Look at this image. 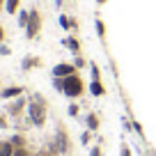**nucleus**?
<instances>
[{
	"label": "nucleus",
	"instance_id": "f257e3e1",
	"mask_svg": "<svg viewBox=\"0 0 156 156\" xmlns=\"http://www.w3.org/2000/svg\"><path fill=\"white\" fill-rule=\"evenodd\" d=\"M28 117H30V122H32L37 129H41L46 124V103H44V99H41V94H34V97L30 99Z\"/></svg>",
	"mask_w": 156,
	"mask_h": 156
},
{
	"label": "nucleus",
	"instance_id": "f03ea898",
	"mask_svg": "<svg viewBox=\"0 0 156 156\" xmlns=\"http://www.w3.org/2000/svg\"><path fill=\"white\" fill-rule=\"evenodd\" d=\"M85 92V83L78 73H71V76L62 78V94L69 99H78L80 94Z\"/></svg>",
	"mask_w": 156,
	"mask_h": 156
},
{
	"label": "nucleus",
	"instance_id": "7ed1b4c3",
	"mask_svg": "<svg viewBox=\"0 0 156 156\" xmlns=\"http://www.w3.org/2000/svg\"><path fill=\"white\" fill-rule=\"evenodd\" d=\"M39 28H41V16H39L37 9H30V21H28V25H25V37L34 39L39 34Z\"/></svg>",
	"mask_w": 156,
	"mask_h": 156
},
{
	"label": "nucleus",
	"instance_id": "20e7f679",
	"mask_svg": "<svg viewBox=\"0 0 156 156\" xmlns=\"http://www.w3.org/2000/svg\"><path fill=\"white\" fill-rule=\"evenodd\" d=\"M76 73V64H69V62H60L53 67V78H67Z\"/></svg>",
	"mask_w": 156,
	"mask_h": 156
},
{
	"label": "nucleus",
	"instance_id": "39448f33",
	"mask_svg": "<svg viewBox=\"0 0 156 156\" xmlns=\"http://www.w3.org/2000/svg\"><path fill=\"white\" fill-rule=\"evenodd\" d=\"M53 151H69V142H67V131L62 126L58 129V136H55L53 142Z\"/></svg>",
	"mask_w": 156,
	"mask_h": 156
},
{
	"label": "nucleus",
	"instance_id": "423d86ee",
	"mask_svg": "<svg viewBox=\"0 0 156 156\" xmlns=\"http://www.w3.org/2000/svg\"><path fill=\"white\" fill-rule=\"evenodd\" d=\"M21 94H23V87H21V85H12V87L0 90V97L7 99V101H9V99H19Z\"/></svg>",
	"mask_w": 156,
	"mask_h": 156
},
{
	"label": "nucleus",
	"instance_id": "0eeeda50",
	"mask_svg": "<svg viewBox=\"0 0 156 156\" xmlns=\"http://www.w3.org/2000/svg\"><path fill=\"white\" fill-rule=\"evenodd\" d=\"M23 108H25V99H23V97H19L16 101H12L9 106H7V112H9V115H19Z\"/></svg>",
	"mask_w": 156,
	"mask_h": 156
},
{
	"label": "nucleus",
	"instance_id": "6e6552de",
	"mask_svg": "<svg viewBox=\"0 0 156 156\" xmlns=\"http://www.w3.org/2000/svg\"><path fill=\"white\" fill-rule=\"evenodd\" d=\"M14 149L16 147L12 145V140H2L0 142V156H14Z\"/></svg>",
	"mask_w": 156,
	"mask_h": 156
},
{
	"label": "nucleus",
	"instance_id": "1a4fd4ad",
	"mask_svg": "<svg viewBox=\"0 0 156 156\" xmlns=\"http://www.w3.org/2000/svg\"><path fill=\"white\" fill-rule=\"evenodd\" d=\"M90 92H92L94 97H103V94H106V87L101 85V80H92V83H90Z\"/></svg>",
	"mask_w": 156,
	"mask_h": 156
},
{
	"label": "nucleus",
	"instance_id": "9d476101",
	"mask_svg": "<svg viewBox=\"0 0 156 156\" xmlns=\"http://www.w3.org/2000/svg\"><path fill=\"white\" fill-rule=\"evenodd\" d=\"M87 126H90V131H99V126H101V122H99V117L94 112L87 115Z\"/></svg>",
	"mask_w": 156,
	"mask_h": 156
},
{
	"label": "nucleus",
	"instance_id": "9b49d317",
	"mask_svg": "<svg viewBox=\"0 0 156 156\" xmlns=\"http://www.w3.org/2000/svg\"><path fill=\"white\" fill-rule=\"evenodd\" d=\"M19 5H21V0H5L7 14H16V12H19Z\"/></svg>",
	"mask_w": 156,
	"mask_h": 156
},
{
	"label": "nucleus",
	"instance_id": "f8f14e48",
	"mask_svg": "<svg viewBox=\"0 0 156 156\" xmlns=\"http://www.w3.org/2000/svg\"><path fill=\"white\" fill-rule=\"evenodd\" d=\"M64 44H67V48L71 51V53H78V51H80V44H78V39H76V37L64 39Z\"/></svg>",
	"mask_w": 156,
	"mask_h": 156
},
{
	"label": "nucleus",
	"instance_id": "ddd939ff",
	"mask_svg": "<svg viewBox=\"0 0 156 156\" xmlns=\"http://www.w3.org/2000/svg\"><path fill=\"white\" fill-rule=\"evenodd\" d=\"M32 67H39V58H34V55H28V58L23 60V69H32Z\"/></svg>",
	"mask_w": 156,
	"mask_h": 156
},
{
	"label": "nucleus",
	"instance_id": "4468645a",
	"mask_svg": "<svg viewBox=\"0 0 156 156\" xmlns=\"http://www.w3.org/2000/svg\"><path fill=\"white\" fill-rule=\"evenodd\" d=\"M28 21H30V12L21 9V12H19V25H21V28H25V25H28Z\"/></svg>",
	"mask_w": 156,
	"mask_h": 156
},
{
	"label": "nucleus",
	"instance_id": "2eb2a0df",
	"mask_svg": "<svg viewBox=\"0 0 156 156\" xmlns=\"http://www.w3.org/2000/svg\"><path fill=\"white\" fill-rule=\"evenodd\" d=\"M97 32H99V37H106V25H103V21L101 19H97Z\"/></svg>",
	"mask_w": 156,
	"mask_h": 156
},
{
	"label": "nucleus",
	"instance_id": "dca6fc26",
	"mask_svg": "<svg viewBox=\"0 0 156 156\" xmlns=\"http://www.w3.org/2000/svg\"><path fill=\"white\" fill-rule=\"evenodd\" d=\"M12 145H14V147H25L23 136H14V138H12Z\"/></svg>",
	"mask_w": 156,
	"mask_h": 156
},
{
	"label": "nucleus",
	"instance_id": "f3484780",
	"mask_svg": "<svg viewBox=\"0 0 156 156\" xmlns=\"http://www.w3.org/2000/svg\"><path fill=\"white\" fill-rule=\"evenodd\" d=\"M60 25H62V28H64V30H69V28H71V21H69V19H67V16H64V14H62V16H60Z\"/></svg>",
	"mask_w": 156,
	"mask_h": 156
},
{
	"label": "nucleus",
	"instance_id": "a211bd4d",
	"mask_svg": "<svg viewBox=\"0 0 156 156\" xmlns=\"http://www.w3.org/2000/svg\"><path fill=\"white\" fill-rule=\"evenodd\" d=\"M14 156H30V151L25 149V147H16V149H14Z\"/></svg>",
	"mask_w": 156,
	"mask_h": 156
},
{
	"label": "nucleus",
	"instance_id": "6ab92c4d",
	"mask_svg": "<svg viewBox=\"0 0 156 156\" xmlns=\"http://www.w3.org/2000/svg\"><path fill=\"white\" fill-rule=\"evenodd\" d=\"M119 151H122L119 156H131V147H129L126 142H122V149H119Z\"/></svg>",
	"mask_w": 156,
	"mask_h": 156
},
{
	"label": "nucleus",
	"instance_id": "aec40b11",
	"mask_svg": "<svg viewBox=\"0 0 156 156\" xmlns=\"http://www.w3.org/2000/svg\"><path fill=\"white\" fill-rule=\"evenodd\" d=\"M69 115H71V117L78 115V106H76V103H71V106H69Z\"/></svg>",
	"mask_w": 156,
	"mask_h": 156
},
{
	"label": "nucleus",
	"instance_id": "412c9836",
	"mask_svg": "<svg viewBox=\"0 0 156 156\" xmlns=\"http://www.w3.org/2000/svg\"><path fill=\"white\" fill-rule=\"evenodd\" d=\"M90 138H92V133H83V136H80V142H83V145H87V142H90Z\"/></svg>",
	"mask_w": 156,
	"mask_h": 156
},
{
	"label": "nucleus",
	"instance_id": "4be33fe9",
	"mask_svg": "<svg viewBox=\"0 0 156 156\" xmlns=\"http://www.w3.org/2000/svg\"><path fill=\"white\" fill-rule=\"evenodd\" d=\"M92 80H99V67L92 64Z\"/></svg>",
	"mask_w": 156,
	"mask_h": 156
},
{
	"label": "nucleus",
	"instance_id": "5701e85b",
	"mask_svg": "<svg viewBox=\"0 0 156 156\" xmlns=\"http://www.w3.org/2000/svg\"><path fill=\"white\" fill-rule=\"evenodd\" d=\"M12 51H9V46H5V44H0V55H9Z\"/></svg>",
	"mask_w": 156,
	"mask_h": 156
},
{
	"label": "nucleus",
	"instance_id": "b1692460",
	"mask_svg": "<svg viewBox=\"0 0 156 156\" xmlns=\"http://www.w3.org/2000/svg\"><path fill=\"white\" fill-rule=\"evenodd\" d=\"M90 156H101V147H92V151H90Z\"/></svg>",
	"mask_w": 156,
	"mask_h": 156
},
{
	"label": "nucleus",
	"instance_id": "393cba45",
	"mask_svg": "<svg viewBox=\"0 0 156 156\" xmlns=\"http://www.w3.org/2000/svg\"><path fill=\"white\" fill-rule=\"evenodd\" d=\"M73 64H76V69H80V67H85V60L83 58H76V62H73Z\"/></svg>",
	"mask_w": 156,
	"mask_h": 156
},
{
	"label": "nucleus",
	"instance_id": "a878e982",
	"mask_svg": "<svg viewBox=\"0 0 156 156\" xmlns=\"http://www.w3.org/2000/svg\"><path fill=\"white\" fill-rule=\"evenodd\" d=\"M37 156H55V151H48V149H41Z\"/></svg>",
	"mask_w": 156,
	"mask_h": 156
},
{
	"label": "nucleus",
	"instance_id": "bb28decb",
	"mask_svg": "<svg viewBox=\"0 0 156 156\" xmlns=\"http://www.w3.org/2000/svg\"><path fill=\"white\" fill-rule=\"evenodd\" d=\"M0 129H7V119L2 115H0Z\"/></svg>",
	"mask_w": 156,
	"mask_h": 156
},
{
	"label": "nucleus",
	"instance_id": "cd10ccee",
	"mask_svg": "<svg viewBox=\"0 0 156 156\" xmlns=\"http://www.w3.org/2000/svg\"><path fill=\"white\" fill-rule=\"evenodd\" d=\"M5 39V30H2V25H0V41Z\"/></svg>",
	"mask_w": 156,
	"mask_h": 156
},
{
	"label": "nucleus",
	"instance_id": "c85d7f7f",
	"mask_svg": "<svg viewBox=\"0 0 156 156\" xmlns=\"http://www.w3.org/2000/svg\"><path fill=\"white\" fill-rule=\"evenodd\" d=\"M5 9V0H0V12Z\"/></svg>",
	"mask_w": 156,
	"mask_h": 156
},
{
	"label": "nucleus",
	"instance_id": "c756f323",
	"mask_svg": "<svg viewBox=\"0 0 156 156\" xmlns=\"http://www.w3.org/2000/svg\"><path fill=\"white\" fill-rule=\"evenodd\" d=\"M106 2H108V0H97V5H106Z\"/></svg>",
	"mask_w": 156,
	"mask_h": 156
}]
</instances>
